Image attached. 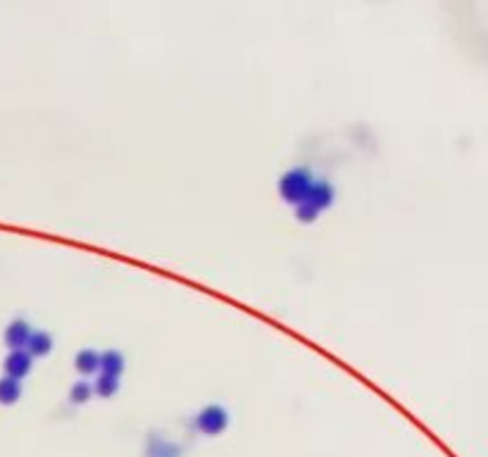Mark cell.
<instances>
[{"instance_id":"6da1fadb","label":"cell","mask_w":488,"mask_h":457,"mask_svg":"<svg viewBox=\"0 0 488 457\" xmlns=\"http://www.w3.org/2000/svg\"><path fill=\"white\" fill-rule=\"evenodd\" d=\"M333 200H336V186L329 182V179H315L310 193L293 208V214H296L298 222L310 224L315 219H320L331 208Z\"/></svg>"},{"instance_id":"7a4b0ae2","label":"cell","mask_w":488,"mask_h":457,"mask_svg":"<svg viewBox=\"0 0 488 457\" xmlns=\"http://www.w3.org/2000/svg\"><path fill=\"white\" fill-rule=\"evenodd\" d=\"M312 184H315V174L310 172V167H291L288 172L281 174L277 188H279V195H281L283 203L296 208V205L310 193Z\"/></svg>"},{"instance_id":"3957f363","label":"cell","mask_w":488,"mask_h":457,"mask_svg":"<svg viewBox=\"0 0 488 457\" xmlns=\"http://www.w3.org/2000/svg\"><path fill=\"white\" fill-rule=\"evenodd\" d=\"M193 426L205 436H217L229 426V412L227 408H222V405H205V408L196 415Z\"/></svg>"},{"instance_id":"277c9868","label":"cell","mask_w":488,"mask_h":457,"mask_svg":"<svg viewBox=\"0 0 488 457\" xmlns=\"http://www.w3.org/2000/svg\"><path fill=\"white\" fill-rule=\"evenodd\" d=\"M34 369V358L27 353V350H10L3 360V371L10 379L24 381Z\"/></svg>"},{"instance_id":"5b68a950","label":"cell","mask_w":488,"mask_h":457,"mask_svg":"<svg viewBox=\"0 0 488 457\" xmlns=\"http://www.w3.org/2000/svg\"><path fill=\"white\" fill-rule=\"evenodd\" d=\"M31 324H29L27 319H12L8 326H5V345H8L10 350H24L29 343V336H31Z\"/></svg>"},{"instance_id":"8992f818","label":"cell","mask_w":488,"mask_h":457,"mask_svg":"<svg viewBox=\"0 0 488 457\" xmlns=\"http://www.w3.org/2000/svg\"><path fill=\"white\" fill-rule=\"evenodd\" d=\"M74 369L84 376V379H96L101 374V353L96 348H81L74 355Z\"/></svg>"},{"instance_id":"52a82bcc","label":"cell","mask_w":488,"mask_h":457,"mask_svg":"<svg viewBox=\"0 0 488 457\" xmlns=\"http://www.w3.org/2000/svg\"><path fill=\"white\" fill-rule=\"evenodd\" d=\"M55 348V338L51 331L46 329H34L31 336H29V343H27V353L31 355L34 360L36 358H46V355H51Z\"/></svg>"},{"instance_id":"ba28073f","label":"cell","mask_w":488,"mask_h":457,"mask_svg":"<svg viewBox=\"0 0 488 457\" xmlns=\"http://www.w3.org/2000/svg\"><path fill=\"white\" fill-rule=\"evenodd\" d=\"M124 369H127V358H124L122 350H103L101 353V374H107V376H122Z\"/></svg>"},{"instance_id":"9c48e42d","label":"cell","mask_w":488,"mask_h":457,"mask_svg":"<svg viewBox=\"0 0 488 457\" xmlns=\"http://www.w3.org/2000/svg\"><path fill=\"white\" fill-rule=\"evenodd\" d=\"M24 393L22 381L10 379V376H0V405H14Z\"/></svg>"},{"instance_id":"30bf717a","label":"cell","mask_w":488,"mask_h":457,"mask_svg":"<svg viewBox=\"0 0 488 457\" xmlns=\"http://www.w3.org/2000/svg\"><path fill=\"white\" fill-rule=\"evenodd\" d=\"M119 386H122V381L117 376L98 374L93 379V395H98V398H112V395H117Z\"/></svg>"},{"instance_id":"8fae6325","label":"cell","mask_w":488,"mask_h":457,"mask_svg":"<svg viewBox=\"0 0 488 457\" xmlns=\"http://www.w3.org/2000/svg\"><path fill=\"white\" fill-rule=\"evenodd\" d=\"M93 398V381L88 379H79L72 384V388H69V400L77 405L86 403V400Z\"/></svg>"}]
</instances>
